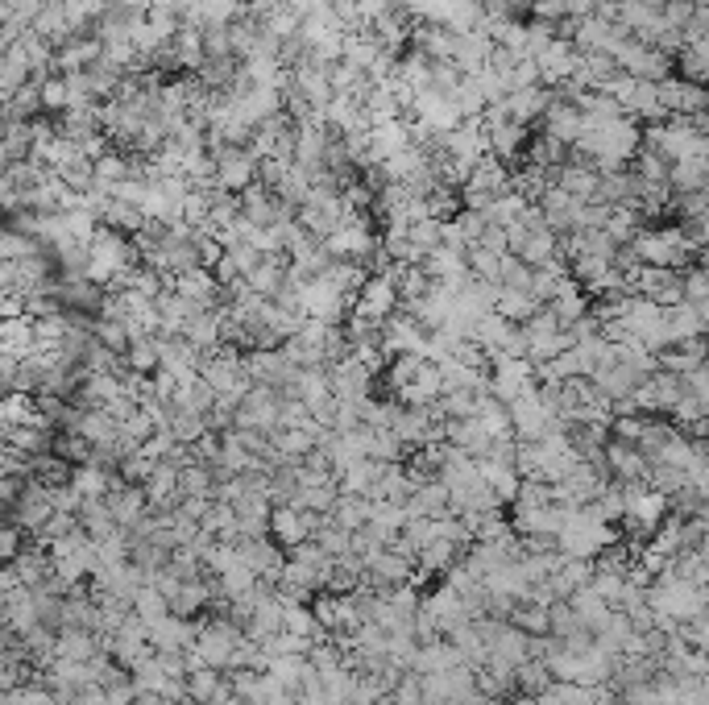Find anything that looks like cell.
Segmentation results:
<instances>
[{
  "label": "cell",
  "instance_id": "cell-1",
  "mask_svg": "<svg viewBox=\"0 0 709 705\" xmlns=\"http://www.w3.org/2000/svg\"><path fill=\"white\" fill-rule=\"evenodd\" d=\"M212 158H216V187L241 195L249 183H258V158L245 146H220L212 150Z\"/></svg>",
  "mask_w": 709,
  "mask_h": 705
},
{
  "label": "cell",
  "instance_id": "cell-2",
  "mask_svg": "<svg viewBox=\"0 0 709 705\" xmlns=\"http://www.w3.org/2000/svg\"><path fill=\"white\" fill-rule=\"evenodd\" d=\"M656 96H660V108L668 112V117H693V112H705V88L701 83L680 79V75L660 79Z\"/></svg>",
  "mask_w": 709,
  "mask_h": 705
},
{
  "label": "cell",
  "instance_id": "cell-3",
  "mask_svg": "<svg viewBox=\"0 0 709 705\" xmlns=\"http://www.w3.org/2000/svg\"><path fill=\"white\" fill-rule=\"evenodd\" d=\"M544 133L552 137V141H560V146H573V141L585 133V121H581V112H577V104L573 100H560L556 92H552V104L544 108Z\"/></svg>",
  "mask_w": 709,
  "mask_h": 705
},
{
  "label": "cell",
  "instance_id": "cell-4",
  "mask_svg": "<svg viewBox=\"0 0 709 705\" xmlns=\"http://www.w3.org/2000/svg\"><path fill=\"white\" fill-rule=\"evenodd\" d=\"M175 291H179L191 307H200V312H212V303L220 299V282L212 278V270L191 266V270L175 274Z\"/></svg>",
  "mask_w": 709,
  "mask_h": 705
},
{
  "label": "cell",
  "instance_id": "cell-5",
  "mask_svg": "<svg viewBox=\"0 0 709 705\" xmlns=\"http://www.w3.org/2000/svg\"><path fill=\"white\" fill-rule=\"evenodd\" d=\"M535 312H540V303H535L531 295H523V291H502V287H498L494 316H502V320H510V324H523V320L535 316Z\"/></svg>",
  "mask_w": 709,
  "mask_h": 705
},
{
  "label": "cell",
  "instance_id": "cell-6",
  "mask_svg": "<svg viewBox=\"0 0 709 705\" xmlns=\"http://www.w3.org/2000/svg\"><path fill=\"white\" fill-rule=\"evenodd\" d=\"M170 46H175V54H179V67L183 71H200L204 67V38H200V30H187V25H179V34L170 38Z\"/></svg>",
  "mask_w": 709,
  "mask_h": 705
},
{
  "label": "cell",
  "instance_id": "cell-7",
  "mask_svg": "<svg viewBox=\"0 0 709 705\" xmlns=\"http://www.w3.org/2000/svg\"><path fill=\"white\" fill-rule=\"evenodd\" d=\"M183 685H187V697H191V701H204V705H208V701L216 697V689L224 685V672H220V668H191Z\"/></svg>",
  "mask_w": 709,
  "mask_h": 705
},
{
  "label": "cell",
  "instance_id": "cell-8",
  "mask_svg": "<svg viewBox=\"0 0 709 705\" xmlns=\"http://www.w3.org/2000/svg\"><path fill=\"white\" fill-rule=\"evenodd\" d=\"M506 88H510V92L540 88V67H535V59H519L515 67H510V75H506Z\"/></svg>",
  "mask_w": 709,
  "mask_h": 705
},
{
  "label": "cell",
  "instance_id": "cell-9",
  "mask_svg": "<svg viewBox=\"0 0 709 705\" xmlns=\"http://www.w3.org/2000/svg\"><path fill=\"white\" fill-rule=\"evenodd\" d=\"M473 245L490 249V253H506V229H502V224H486V229H481V237H477Z\"/></svg>",
  "mask_w": 709,
  "mask_h": 705
},
{
  "label": "cell",
  "instance_id": "cell-10",
  "mask_svg": "<svg viewBox=\"0 0 709 705\" xmlns=\"http://www.w3.org/2000/svg\"><path fill=\"white\" fill-rule=\"evenodd\" d=\"M390 9H394V0H357V17L361 21H374V17L390 13Z\"/></svg>",
  "mask_w": 709,
  "mask_h": 705
},
{
  "label": "cell",
  "instance_id": "cell-11",
  "mask_svg": "<svg viewBox=\"0 0 709 705\" xmlns=\"http://www.w3.org/2000/svg\"><path fill=\"white\" fill-rule=\"evenodd\" d=\"M133 365H137V370H154V365H158V345H154V341L137 345V349H133Z\"/></svg>",
  "mask_w": 709,
  "mask_h": 705
},
{
  "label": "cell",
  "instance_id": "cell-12",
  "mask_svg": "<svg viewBox=\"0 0 709 705\" xmlns=\"http://www.w3.org/2000/svg\"><path fill=\"white\" fill-rule=\"evenodd\" d=\"M141 506H146V494H141V490H129V494L121 498V506H117V511H121V519L129 523V519H137V511H141Z\"/></svg>",
  "mask_w": 709,
  "mask_h": 705
},
{
  "label": "cell",
  "instance_id": "cell-13",
  "mask_svg": "<svg viewBox=\"0 0 709 705\" xmlns=\"http://www.w3.org/2000/svg\"><path fill=\"white\" fill-rule=\"evenodd\" d=\"M635 5H643V9H651V13H660V9H664V0H635Z\"/></svg>",
  "mask_w": 709,
  "mask_h": 705
}]
</instances>
